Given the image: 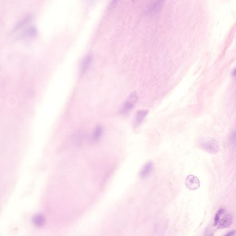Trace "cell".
<instances>
[{
	"mask_svg": "<svg viewBox=\"0 0 236 236\" xmlns=\"http://www.w3.org/2000/svg\"><path fill=\"white\" fill-rule=\"evenodd\" d=\"M32 221L35 226L38 227H42L45 225V217L40 214H36L32 218Z\"/></svg>",
	"mask_w": 236,
	"mask_h": 236,
	"instance_id": "obj_6",
	"label": "cell"
},
{
	"mask_svg": "<svg viewBox=\"0 0 236 236\" xmlns=\"http://www.w3.org/2000/svg\"><path fill=\"white\" fill-rule=\"evenodd\" d=\"M235 231L234 230V231H232L231 232H229V233H228L227 234L225 235V236H234V235L235 234Z\"/></svg>",
	"mask_w": 236,
	"mask_h": 236,
	"instance_id": "obj_12",
	"label": "cell"
},
{
	"mask_svg": "<svg viewBox=\"0 0 236 236\" xmlns=\"http://www.w3.org/2000/svg\"><path fill=\"white\" fill-rule=\"evenodd\" d=\"M185 185L190 190H196L200 187V182L198 177L193 175H189L186 179Z\"/></svg>",
	"mask_w": 236,
	"mask_h": 236,
	"instance_id": "obj_3",
	"label": "cell"
},
{
	"mask_svg": "<svg viewBox=\"0 0 236 236\" xmlns=\"http://www.w3.org/2000/svg\"><path fill=\"white\" fill-rule=\"evenodd\" d=\"M233 223V218L230 215L227 216L223 218L219 221V229H223L230 226Z\"/></svg>",
	"mask_w": 236,
	"mask_h": 236,
	"instance_id": "obj_7",
	"label": "cell"
},
{
	"mask_svg": "<svg viewBox=\"0 0 236 236\" xmlns=\"http://www.w3.org/2000/svg\"><path fill=\"white\" fill-rule=\"evenodd\" d=\"M153 168V164L152 162H149L147 163L143 167L140 171V176L143 178L148 177L151 173Z\"/></svg>",
	"mask_w": 236,
	"mask_h": 236,
	"instance_id": "obj_5",
	"label": "cell"
},
{
	"mask_svg": "<svg viewBox=\"0 0 236 236\" xmlns=\"http://www.w3.org/2000/svg\"><path fill=\"white\" fill-rule=\"evenodd\" d=\"M92 60V58L91 55H87L83 59L81 66V71L82 73H84L86 69H87L91 62Z\"/></svg>",
	"mask_w": 236,
	"mask_h": 236,
	"instance_id": "obj_9",
	"label": "cell"
},
{
	"mask_svg": "<svg viewBox=\"0 0 236 236\" xmlns=\"http://www.w3.org/2000/svg\"><path fill=\"white\" fill-rule=\"evenodd\" d=\"M198 145L203 151L211 154H216L220 151L217 141L210 136H203L198 139Z\"/></svg>",
	"mask_w": 236,
	"mask_h": 236,
	"instance_id": "obj_1",
	"label": "cell"
},
{
	"mask_svg": "<svg viewBox=\"0 0 236 236\" xmlns=\"http://www.w3.org/2000/svg\"><path fill=\"white\" fill-rule=\"evenodd\" d=\"M102 133H103V128L100 125H97L92 133L91 139L93 142H97L101 138Z\"/></svg>",
	"mask_w": 236,
	"mask_h": 236,
	"instance_id": "obj_8",
	"label": "cell"
},
{
	"mask_svg": "<svg viewBox=\"0 0 236 236\" xmlns=\"http://www.w3.org/2000/svg\"><path fill=\"white\" fill-rule=\"evenodd\" d=\"M148 113L149 110H141L136 112L134 120V126L135 127H138L143 122Z\"/></svg>",
	"mask_w": 236,
	"mask_h": 236,
	"instance_id": "obj_4",
	"label": "cell"
},
{
	"mask_svg": "<svg viewBox=\"0 0 236 236\" xmlns=\"http://www.w3.org/2000/svg\"><path fill=\"white\" fill-rule=\"evenodd\" d=\"M163 1H157L155 2L151 7V9H153V12H157L158 10H159L160 8H161L163 6Z\"/></svg>",
	"mask_w": 236,
	"mask_h": 236,
	"instance_id": "obj_11",
	"label": "cell"
},
{
	"mask_svg": "<svg viewBox=\"0 0 236 236\" xmlns=\"http://www.w3.org/2000/svg\"><path fill=\"white\" fill-rule=\"evenodd\" d=\"M138 96L136 92H133L128 96L121 108L122 113H127L133 109L138 100Z\"/></svg>",
	"mask_w": 236,
	"mask_h": 236,
	"instance_id": "obj_2",
	"label": "cell"
},
{
	"mask_svg": "<svg viewBox=\"0 0 236 236\" xmlns=\"http://www.w3.org/2000/svg\"><path fill=\"white\" fill-rule=\"evenodd\" d=\"M224 212V209L221 208V209L219 210L217 212L216 216H215V220H214V226L217 225L220 220V217L223 214Z\"/></svg>",
	"mask_w": 236,
	"mask_h": 236,
	"instance_id": "obj_10",
	"label": "cell"
}]
</instances>
